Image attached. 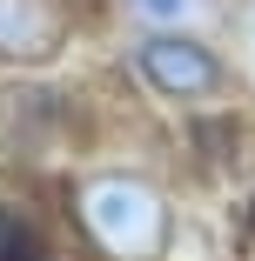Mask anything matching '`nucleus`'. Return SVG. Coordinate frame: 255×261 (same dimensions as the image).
I'll return each mask as SVG.
<instances>
[{"instance_id": "7ed1b4c3", "label": "nucleus", "mask_w": 255, "mask_h": 261, "mask_svg": "<svg viewBox=\"0 0 255 261\" xmlns=\"http://www.w3.org/2000/svg\"><path fill=\"white\" fill-rule=\"evenodd\" d=\"M67 20L54 0H0V61H47Z\"/></svg>"}, {"instance_id": "f257e3e1", "label": "nucleus", "mask_w": 255, "mask_h": 261, "mask_svg": "<svg viewBox=\"0 0 255 261\" xmlns=\"http://www.w3.org/2000/svg\"><path fill=\"white\" fill-rule=\"evenodd\" d=\"M74 207H81V228L114 261H148V254H161V241H168L161 194L148 181H134V174H94Z\"/></svg>"}, {"instance_id": "f03ea898", "label": "nucleus", "mask_w": 255, "mask_h": 261, "mask_svg": "<svg viewBox=\"0 0 255 261\" xmlns=\"http://www.w3.org/2000/svg\"><path fill=\"white\" fill-rule=\"evenodd\" d=\"M134 67L155 81L161 94H208V87L222 81L215 54H208V47H195V40H181V34H155V40H141Z\"/></svg>"}, {"instance_id": "423d86ee", "label": "nucleus", "mask_w": 255, "mask_h": 261, "mask_svg": "<svg viewBox=\"0 0 255 261\" xmlns=\"http://www.w3.org/2000/svg\"><path fill=\"white\" fill-rule=\"evenodd\" d=\"M242 54H248V74H255V0L242 7Z\"/></svg>"}, {"instance_id": "39448f33", "label": "nucleus", "mask_w": 255, "mask_h": 261, "mask_svg": "<svg viewBox=\"0 0 255 261\" xmlns=\"http://www.w3.org/2000/svg\"><path fill=\"white\" fill-rule=\"evenodd\" d=\"M121 7L148 27H195V20H208V0H121Z\"/></svg>"}, {"instance_id": "20e7f679", "label": "nucleus", "mask_w": 255, "mask_h": 261, "mask_svg": "<svg viewBox=\"0 0 255 261\" xmlns=\"http://www.w3.org/2000/svg\"><path fill=\"white\" fill-rule=\"evenodd\" d=\"M0 261H47V228L14 194H0Z\"/></svg>"}]
</instances>
